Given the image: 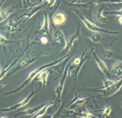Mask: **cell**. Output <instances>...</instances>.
Instances as JSON below:
<instances>
[{
	"label": "cell",
	"mask_w": 122,
	"mask_h": 118,
	"mask_svg": "<svg viewBox=\"0 0 122 118\" xmlns=\"http://www.w3.org/2000/svg\"><path fill=\"white\" fill-rule=\"evenodd\" d=\"M70 53H68L67 54H66L65 56L62 57L61 58L55 61H54L51 63H49L48 64H45L44 65H43L41 66V67L37 68L36 69H34L33 71H32L29 74L28 76L25 81H24L22 83L21 85H20V86L17 87L16 88H15V90H13V91H11L9 92H7L6 93H5V95H11V94H13V93H15L18 92L20 91V90H22L23 88H24L25 87L27 86L28 85H29V84H30L31 82L34 79H35L36 76H37L38 75H39L40 73H41V71H43V70H44L45 69L48 68L50 67H54V66H56L57 65L61 63H62V62H64V60L69 57V56H70Z\"/></svg>",
	"instance_id": "1"
},
{
	"label": "cell",
	"mask_w": 122,
	"mask_h": 118,
	"mask_svg": "<svg viewBox=\"0 0 122 118\" xmlns=\"http://www.w3.org/2000/svg\"><path fill=\"white\" fill-rule=\"evenodd\" d=\"M79 17V18L81 19V20L83 24H85V25L86 26L87 28L89 30L91 31V32H103V33H107V34H119V32H113V31H110L107 30V29H104L101 27H99L98 25H97L96 24H94L93 23L91 22L87 19L85 18V17H83V15L80 14L78 13H75Z\"/></svg>",
	"instance_id": "2"
},
{
	"label": "cell",
	"mask_w": 122,
	"mask_h": 118,
	"mask_svg": "<svg viewBox=\"0 0 122 118\" xmlns=\"http://www.w3.org/2000/svg\"><path fill=\"white\" fill-rule=\"evenodd\" d=\"M93 1V0H92L89 3H75L72 2H66V3L71 7L75 13H78L81 15L83 14L87 15L91 14L92 8L94 6Z\"/></svg>",
	"instance_id": "3"
},
{
	"label": "cell",
	"mask_w": 122,
	"mask_h": 118,
	"mask_svg": "<svg viewBox=\"0 0 122 118\" xmlns=\"http://www.w3.org/2000/svg\"><path fill=\"white\" fill-rule=\"evenodd\" d=\"M40 88H41V86H39L36 90H34L33 84H32V91H31V92L28 95V96L26 97L25 98H24V99H23V100H20V102L16 103L15 105H12V106H10V107H8L7 108H5L2 109L1 111L3 112H11V111L15 110L19 108H20L25 106V105L30 101L31 99L33 98V97L34 95L38 92V91L40 90Z\"/></svg>",
	"instance_id": "4"
},
{
	"label": "cell",
	"mask_w": 122,
	"mask_h": 118,
	"mask_svg": "<svg viewBox=\"0 0 122 118\" xmlns=\"http://www.w3.org/2000/svg\"><path fill=\"white\" fill-rule=\"evenodd\" d=\"M45 6H46V3H45L44 5H41V6H31L25 13H24L22 15H20V16L15 20V22L20 25V24L22 23H24L25 21H27L28 20H29V19L32 18L33 16H34L36 13H38V12L39 11H41V9L44 8V7Z\"/></svg>",
	"instance_id": "5"
},
{
	"label": "cell",
	"mask_w": 122,
	"mask_h": 118,
	"mask_svg": "<svg viewBox=\"0 0 122 118\" xmlns=\"http://www.w3.org/2000/svg\"><path fill=\"white\" fill-rule=\"evenodd\" d=\"M122 87V76L119 80L114 81V82L108 87L99 91L102 92L101 96L104 97H111L117 92Z\"/></svg>",
	"instance_id": "6"
},
{
	"label": "cell",
	"mask_w": 122,
	"mask_h": 118,
	"mask_svg": "<svg viewBox=\"0 0 122 118\" xmlns=\"http://www.w3.org/2000/svg\"><path fill=\"white\" fill-rule=\"evenodd\" d=\"M87 49L86 48V49L84 51V52H83L82 54V55H81L82 60H81V63H80L78 65H76V67L71 71V72H67V75L69 76V77H71V75H73L74 76V79L76 80L78 76V73L80 72V70H81V68L82 67V65H83V64L85 63V62H86L87 60L90 59H91L92 57L91 54L92 53V51H93V48H92V49L91 50L90 53L87 54L86 55H85V52H86V51H87Z\"/></svg>",
	"instance_id": "7"
},
{
	"label": "cell",
	"mask_w": 122,
	"mask_h": 118,
	"mask_svg": "<svg viewBox=\"0 0 122 118\" xmlns=\"http://www.w3.org/2000/svg\"><path fill=\"white\" fill-rule=\"evenodd\" d=\"M80 33V27H78L77 31L74 33L72 35L69 37V38L66 40L65 43V47H64L63 50H62V53H69L72 49L74 43L76 40L79 39L78 35Z\"/></svg>",
	"instance_id": "8"
},
{
	"label": "cell",
	"mask_w": 122,
	"mask_h": 118,
	"mask_svg": "<svg viewBox=\"0 0 122 118\" xmlns=\"http://www.w3.org/2000/svg\"><path fill=\"white\" fill-rule=\"evenodd\" d=\"M68 67H69V66H68L67 64H66V67H65V69H64L63 75H62L60 81H59L58 85L56 87L54 91V93L56 95V101L59 100V98H60L61 95L62 94V91H63L64 90V86H65V82L66 81V76H67Z\"/></svg>",
	"instance_id": "9"
},
{
	"label": "cell",
	"mask_w": 122,
	"mask_h": 118,
	"mask_svg": "<svg viewBox=\"0 0 122 118\" xmlns=\"http://www.w3.org/2000/svg\"><path fill=\"white\" fill-rule=\"evenodd\" d=\"M66 17L63 12H58L52 16V21L55 25H62L65 23Z\"/></svg>",
	"instance_id": "10"
},
{
	"label": "cell",
	"mask_w": 122,
	"mask_h": 118,
	"mask_svg": "<svg viewBox=\"0 0 122 118\" xmlns=\"http://www.w3.org/2000/svg\"><path fill=\"white\" fill-rule=\"evenodd\" d=\"M50 71L47 70V69H45L43 71H41L39 75L36 77L35 80L41 82V84H42L43 90L44 89L45 86L48 84V77Z\"/></svg>",
	"instance_id": "11"
},
{
	"label": "cell",
	"mask_w": 122,
	"mask_h": 118,
	"mask_svg": "<svg viewBox=\"0 0 122 118\" xmlns=\"http://www.w3.org/2000/svg\"><path fill=\"white\" fill-rule=\"evenodd\" d=\"M111 74L116 77L122 76V61L115 62L111 69Z\"/></svg>",
	"instance_id": "12"
},
{
	"label": "cell",
	"mask_w": 122,
	"mask_h": 118,
	"mask_svg": "<svg viewBox=\"0 0 122 118\" xmlns=\"http://www.w3.org/2000/svg\"><path fill=\"white\" fill-rule=\"evenodd\" d=\"M93 58L96 62L98 67H99L100 70L102 71L103 73H104L107 77H110V73L109 72L108 69L107 65L104 62H103L102 60L97 57V55L95 53H93Z\"/></svg>",
	"instance_id": "13"
},
{
	"label": "cell",
	"mask_w": 122,
	"mask_h": 118,
	"mask_svg": "<svg viewBox=\"0 0 122 118\" xmlns=\"http://www.w3.org/2000/svg\"><path fill=\"white\" fill-rule=\"evenodd\" d=\"M19 26V24L15 21L12 19H10L7 23L5 24L3 29L6 32L9 33H12L15 32L17 30Z\"/></svg>",
	"instance_id": "14"
},
{
	"label": "cell",
	"mask_w": 122,
	"mask_h": 118,
	"mask_svg": "<svg viewBox=\"0 0 122 118\" xmlns=\"http://www.w3.org/2000/svg\"><path fill=\"white\" fill-rule=\"evenodd\" d=\"M54 101H50L48 103L45 104L33 116H32V118H42L46 113L49 108L52 106L54 104Z\"/></svg>",
	"instance_id": "15"
},
{
	"label": "cell",
	"mask_w": 122,
	"mask_h": 118,
	"mask_svg": "<svg viewBox=\"0 0 122 118\" xmlns=\"http://www.w3.org/2000/svg\"><path fill=\"white\" fill-rule=\"evenodd\" d=\"M43 105H44V104H43ZM43 105H39V106L36 107L29 108L24 109V110H23V111H21V112H19L17 114V116H20V115L28 116V115H30V116H31V117H32V116H33L34 114H36V113L41 108V107H43Z\"/></svg>",
	"instance_id": "16"
},
{
	"label": "cell",
	"mask_w": 122,
	"mask_h": 118,
	"mask_svg": "<svg viewBox=\"0 0 122 118\" xmlns=\"http://www.w3.org/2000/svg\"><path fill=\"white\" fill-rule=\"evenodd\" d=\"M40 32L43 34L50 35L49 19L48 15L46 13H44V20L42 25L40 29Z\"/></svg>",
	"instance_id": "17"
},
{
	"label": "cell",
	"mask_w": 122,
	"mask_h": 118,
	"mask_svg": "<svg viewBox=\"0 0 122 118\" xmlns=\"http://www.w3.org/2000/svg\"><path fill=\"white\" fill-rule=\"evenodd\" d=\"M53 36L56 42L59 43H62L64 42L65 43L66 40L65 38V36H64V34L63 32H62V30L54 27Z\"/></svg>",
	"instance_id": "18"
},
{
	"label": "cell",
	"mask_w": 122,
	"mask_h": 118,
	"mask_svg": "<svg viewBox=\"0 0 122 118\" xmlns=\"http://www.w3.org/2000/svg\"><path fill=\"white\" fill-rule=\"evenodd\" d=\"M36 60V58H28V59H25L22 60V61L20 62V63L18 64V65L16 68V69H15L13 72L11 73L10 74L13 73H15V72H16V71L18 70H20V69L25 68L28 67L29 65L32 64L34 62H35V60Z\"/></svg>",
	"instance_id": "19"
},
{
	"label": "cell",
	"mask_w": 122,
	"mask_h": 118,
	"mask_svg": "<svg viewBox=\"0 0 122 118\" xmlns=\"http://www.w3.org/2000/svg\"><path fill=\"white\" fill-rule=\"evenodd\" d=\"M15 10V6H11L4 11L0 12V23L6 20Z\"/></svg>",
	"instance_id": "20"
},
{
	"label": "cell",
	"mask_w": 122,
	"mask_h": 118,
	"mask_svg": "<svg viewBox=\"0 0 122 118\" xmlns=\"http://www.w3.org/2000/svg\"><path fill=\"white\" fill-rule=\"evenodd\" d=\"M20 57L18 58L15 59L14 60L12 63H11L10 64H9L7 66V67H5V68H2V69H1V70H0V81H1V80L6 75V74H7V73L8 72H9L10 69H11L13 67V66H15V64H16L17 62H18Z\"/></svg>",
	"instance_id": "21"
},
{
	"label": "cell",
	"mask_w": 122,
	"mask_h": 118,
	"mask_svg": "<svg viewBox=\"0 0 122 118\" xmlns=\"http://www.w3.org/2000/svg\"><path fill=\"white\" fill-rule=\"evenodd\" d=\"M87 36H88L89 39H90L93 42L95 43L102 42V41L105 39V37H104L102 35H101L99 32H95L93 34L88 33Z\"/></svg>",
	"instance_id": "22"
},
{
	"label": "cell",
	"mask_w": 122,
	"mask_h": 118,
	"mask_svg": "<svg viewBox=\"0 0 122 118\" xmlns=\"http://www.w3.org/2000/svg\"><path fill=\"white\" fill-rule=\"evenodd\" d=\"M103 10V8H102V9H100L97 11L95 12V13H94V17H95V19L98 22L101 23H107V18L104 17L102 14Z\"/></svg>",
	"instance_id": "23"
},
{
	"label": "cell",
	"mask_w": 122,
	"mask_h": 118,
	"mask_svg": "<svg viewBox=\"0 0 122 118\" xmlns=\"http://www.w3.org/2000/svg\"><path fill=\"white\" fill-rule=\"evenodd\" d=\"M88 100V98H77L75 102H72L71 104H70V106L71 105H75L78 104H84L86 102H87Z\"/></svg>",
	"instance_id": "24"
},
{
	"label": "cell",
	"mask_w": 122,
	"mask_h": 118,
	"mask_svg": "<svg viewBox=\"0 0 122 118\" xmlns=\"http://www.w3.org/2000/svg\"><path fill=\"white\" fill-rule=\"evenodd\" d=\"M102 54L104 58L108 59L112 58L114 55V53L111 50H103L102 51Z\"/></svg>",
	"instance_id": "25"
},
{
	"label": "cell",
	"mask_w": 122,
	"mask_h": 118,
	"mask_svg": "<svg viewBox=\"0 0 122 118\" xmlns=\"http://www.w3.org/2000/svg\"><path fill=\"white\" fill-rule=\"evenodd\" d=\"M112 109V108L110 106H107V107H106L105 108V109H104L103 112V113H102L103 117L107 118V117H108V116L110 115V114L111 113Z\"/></svg>",
	"instance_id": "26"
},
{
	"label": "cell",
	"mask_w": 122,
	"mask_h": 118,
	"mask_svg": "<svg viewBox=\"0 0 122 118\" xmlns=\"http://www.w3.org/2000/svg\"><path fill=\"white\" fill-rule=\"evenodd\" d=\"M103 88H106L110 86H111L113 83L114 82V81H112L111 80L108 79H103Z\"/></svg>",
	"instance_id": "27"
},
{
	"label": "cell",
	"mask_w": 122,
	"mask_h": 118,
	"mask_svg": "<svg viewBox=\"0 0 122 118\" xmlns=\"http://www.w3.org/2000/svg\"><path fill=\"white\" fill-rule=\"evenodd\" d=\"M22 1L24 9L28 7H30L33 5L32 2H31L30 0H22Z\"/></svg>",
	"instance_id": "28"
},
{
	"label": "cell",
	"mask_w": 122,
	"mask_h": 118,
	"mask_svg": "<svg viewBox=\"0 0 122 118\" xmlns=\"http://www.w3.org/2000/svg\"><path fill=\"white\" fill-rule=\"evenodd\" d=\"M101 2L118 3L122 2V0H100L98 3H101Z\"/></svg>",
	"instance_id": "29"
},
{
	"label": "cell",
	"mask_w": 122,
	"mask_h": 118,
	"mask_svg": "<svg viewBox=\"0 0 122 118\" xmlns=\"http://www.w3.org/2000/svg\"><path fill=\"white\" fill-rule=\"evenodd\" d=\"M8 39L0 34V44L2 45H6L8 42Z\"/></svg>",
	"instance_id": "30"
},
{
	"label": "cell",
	"mask_w": 122,
	"mask_h": 118,
	"mask_svg": "<svg viewBox=\"0 0 122 118\" xmlns=\"http://www.w3.org/2000/svg\"><path fill=\"white\" fill-rule=\"evenodd\" d=\"M107 14H115L117 15H122V8L119 10V11H115V12H107Z\"/></svg>",
	"instance_id": "31"
},
{
	"label": "cell",
	"mask_w": 122,
	"mask_h": 118,
	"mask_svg": "<svg viewBox=\"0 0 122 118\" xmlns=\"http://www.w3.org/2000/svg\"><path fill=\"white\" fill-rule=\"evenodd\" d=\"M41 42L43 43V44H47L48 42V39H47V37H45V36H43V37H41Z\"/></svg>",
	"instance_id": "32"
},
{
	"label": "cell",
	"mask_w": 122,
	"mask_h": 118,
	"mask_svg": "<svg viewBox=\"0 0 122 118\" xmlns=\"http://www.w3.org/2000/svg\"><path fill=\"white\" fill-rule=\"evenodd\" d=\"M46 1H48V5L50 7H51L55 5L56 0H46Z\"/></svg>",
	"instance_id": "33"
},
{
	"label": "cell",
	"mask_w": 122,
	"mask_h": 118,
	"mask_svg": "<svg viewBox=\"0 0 122 118\" xmlns=\"http://www.w3.org/2000/svg\"><path fill=\"white\" fill-rule=\"evenodd\" d=\"M116 20L122 25V15H118L116 18Z\"/></svg>",
	"instance_id": "34"
},
{
	"label": "cell",
	"mask_w": 122,
	"mask_h": 118,
	"mask_svg": "<svg viewBox=\"0 0 122 118\" xmlns=\"http://www.w3.org/2000/svg\"><path fill=\"white\" fill-rule=\"evenodd\" d=\"M6 1V0H2L1 2H0V12H1V7L2 6V5L3 4V3L5 2Z\"/></svg>",
	"instance_id": "35"
},
{
	"label": "cell",
	"mask_w": 122,
	"mask_h": 118,
	"mask_svg": "<svg viewBox=\"0 0 122 118\" xmlns=\"http://www.w3.org/2000/svg\"><path fill=\"white\" fill-rule=\"evenodd\" d=\"M121 107H122V102H121Z\"/></svg>",
	"instance_id": "36"
}]
</instances>
